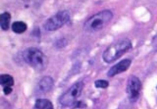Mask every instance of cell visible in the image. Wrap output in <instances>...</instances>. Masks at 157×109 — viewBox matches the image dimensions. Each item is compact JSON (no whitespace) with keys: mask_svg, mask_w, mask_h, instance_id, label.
Listing matches in <instances>:
<instances>
[{"mask_svg":"<svg viewBox=\"0 0 157 109\" xmlns=\"http://www.w3.org/2000/svg\"><path fill=\"white\" fill-rule=\"evenodd\" d=\"M22 57L26 63L36 71H42L48 67L49 60L45 54L35 47H29L23 52Z\"/></svg>","mask_w":157,"mask_h":109,"instance_id":"6da1fadb","label":"cell"},{"mask_svg":"<svg viewBox=\"0 0 157 109\" xmlns=\"http://www.w3.org/2000/svg\"><path fill=\"white\" fill-rule=\"evenodd\" d=\"M131 47V42L129 39H122L108 47L103 53V59L106 63H111L120 58Z\"/></svg>","mask_w":157,"mask_h":109,"instance_id":"7a4b0ae2","label":"cell"},{"mask_svg":"<svg viewBox=\"0 0 157 109\" xmlns=\"http://www.w3.org/2000/svg\"><path fill=\"white\" fill-rule=\"evenodd\" d=\"M113 18V14L109 10H104L92 15L84 25L86 32H98L105 28Z\"/></svg>","mask_w":157,"mask_h":109,"instance_id":"3957f363","label":"cell"},{"mask_svg":"<svg viewBox=\"0 0 157 109\" xmlns=\"http://www.w3.org/2000/svg\"><path fill=\"white\" fill-rule=\"evenodd\" d=\"M70 18L71 15L68 11H60L47 20L44 23L43 27L47 32H54L67 23L70 20Z\"/></svg>","mask_w":157,"mask_h":109,"instance_id":"277c9868","label":"cell"},{"mask_svg":"<svg viewBox=\"0 0 157 109\" xmlns=\"http://www.w3.org/2000/svg\"><path fill=\"white\" fill-rule=\"evenodd\" d=\"M84 87V84L82 82H78L73 85L60 98V104L65 107L72 106L76 102V99L81 96Z\"/></svg>","mask_w":157,"mask_h":109,"instance_id":"5b68a950","label":"cell"},{"mask_svg":"<svg viewBox=\"0 0 157 109\" xmlns=\"http://www.w3.org/2000/svg\"><path fill=\"white\" fill-rule=\"evenodd\" d=\"M141 86V82L137 77L131 75L128 78L127 84V93L131 100L135 101L138 99L139 96Z\"/></svg>","mask_w":157,"mask_h":109,"instance_id":"8992f818","label":"cell"},{"mask_svg":"<svg viewBox=\"0 0 157 109\" xmlns=\"http://www.w3.org/2000/svg\"><path fill=\"white\" fill-rule=\"evenodd\" d=\"M54 85V81L50 76H45L40 80L35 88L36 95H43L50 91Z\"/></svg>","mask_w":157,"mask_h":109,"instance_id":"52a82bcc","label":"cell"},{"mask_svg":"<svg viewBox=\"0 0 157 109\" xmlns=\"http://www.w3.org/2000/svg\"><path fill=\"white\" fill-rule=\"evenodd\" d=\"M131 64V61L129 59H124L110 68L107 75L109 77H112L128 69Z\"/></svg>","mask_w":157,"mask_h":109,"instance_id":"ba28073f","label":"cell"},{"mask_svg":"<svg viewBox=\"0 0 157 109\" xmlns=\"http://www.w3.org/2000/svg\"><path fill=\"white\" fill-rule=\"evenodd\" d=\"M11 19V15L7 12H5L0 15V25H1V29L3 30H8V29L9 28Z\"/></svg>","mask_w":157,"mask_h":109,"instance_id":"9c48e42d","label":"cell"},{"mask_svg":"<svg viewBox=\"0 0 157 109\" xmlns=\"http://www.w3.org/2000/svg\"><path fill=\"white\" fill-rule=\"evenodd\" d=\"M11 28L14 33L21 34L26 32L27 29V25L22 21H17L12 23Z\"/></svg>","mask_w":157,"mask_h":109,"instance_id":"30bf717a","label":"cell"},{"mask_svg":"<svg viewBox=\"0 0 157 109\" xmlns=\"http://www.w3.org/2000/svg\"><path fill=\"white\" fill-rule=\"evenodd\" d=\"M0 83L3 87H12L14 85V78L9 74H2L0 76Z\"/></svg>","mask_w":157,"mask_h":109,"instance_id":"8fae6325","label":"cell"},{"mask_svg":"<svg viewBox=\"0 0 157 109\" xmlns=\"http://www.w3.org/2000/svg\"><path fill=\"white\" fill-rule=\"evenodd\" d=\"M51 102L47 99H38L35 102V108L37 109H46Z\"/></svg>","mask_w":157,"mask_h":109,"instance_id":"7c38bea8","label":"cell"},{"mask_svg":"<svg viewBox=\"0 0 157 109\" xmlns=\"http://www.w3.org/2000/svg\"><path fill=\"white\" fill-rule=\"evenodd\" d=\"M109 85V82L106 80H97L95 82V86L97 88H106Z\"/></svg>","mask_w":157,"mask_h":109,"instance_id":"4fadbf2b","label":"cell"},{"mask_svg":"<svg viewBox=\"0 0 157 109\" xmlns=\"http://www.w3.org/2000/svg\"><path fill=\"white\" fill-rule=\"evenodd\" d=\"M67 45V41L65 39H62L59 40L58 42H57V47H63Z\"/></svg>","mask_w":157,"mask_h":109,"instance_id":"5bb4252c","label":"cell"},{"mask_svg":"<svg viewBox=\"0 0 157 109\" xmlns=\"http://www.w3.org/2000/svg\"><path fill=\"white\" fill-rule=\"evenodd\" d=\"M73 108H84L85 105L84 103H83L81 101H76V102L72 105Z\"/></svg>","mask_w":157,"mask_h":109,"instance_id":"9a60e30c","label":"cell"},{"mask_svg":"<svg viewBox=\"0 0 157 109\" xmlns=\"http://www.w3.org/2000/svg\"><path fill=\"white\" fill-rule=\"evenodd\" d=\"M3 91H4V93L6 95H8L10 94V93H12V89L11 87H4Z\"/></svg>","mask_w":157,"mask_h":109,"instance_id":"2e32d148","label":"cell"},{"mask_svg":"<svg viewBox=\"0 0 157 109\" xmlns=\"http://www.w3.org/2000/svg\"><path fill=\"white\" fill-rule=\"evenodd\" d=\"M46 109H53V104L52 103H50V104L49 105V106L48 107V108H47Z\"/></svg>","mask_w":157,"mask_h":109,"instance_id":"e0dca14e","label":"cell"},{"mask_svg":"<svg viewBox=\"0 0 157 109\" xmlns=\"http://www.w3.org/2000/svg\"><path fill=\"white\" fill-rule=\"evenodd\" d=\"M156 89H157V87H156Z\"/></svg>","mask_w":157,"mask_h":109,"instance_id":"ac0fdd59","label":"cell"}]
</instances>
